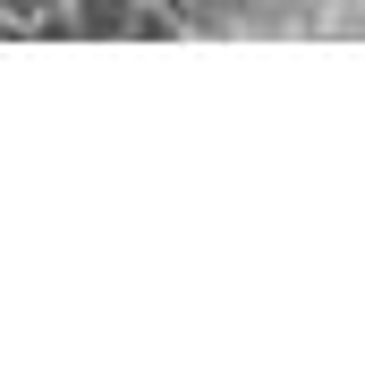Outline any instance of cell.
<instances>
[{
	"label": "cell",
	"mask_w": 365,
	"mask_h": 365,
	"mask_svg": "<svg viewBox=\"0 0 365 365\" xmlns=\"http://www.w3.org/2000/svg\"><path fill=\"white\" fill-rule=\"evenodd\" d=\"M136 9L145 0H68V34L77 43H136Z\"/></svg>",
	"instance_id": "6da1fadb"
},
{
	"label": "cell",
	"mask_w": 365,
	"mask_h": 365,
	"mask_svg": "<svg viewBox=\"0 0 365 365\" xmlns=\"http://www.w3.org/2000/svg\"><path fill=\"white\" fill-rule=\"evenodd\" d=\"M0 9H9L26 34H43V43H77V34H68V0H0Z\"/></svg>",
	"instance_id": "7a4b0ae2"
}]
</instances>
